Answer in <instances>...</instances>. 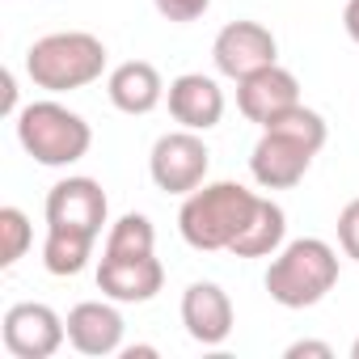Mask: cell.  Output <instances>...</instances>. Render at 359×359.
<instances>
[{"label":"cell","instance_id":"6da1fadb","mask_svg":"<svg viewBox=\"0 0 359 359\" xmlns=\"http://www.w3.org/2000/svg\"><path fill=\"white\" fill-rule=\"evenodd\" d=\"M254 191H245L241 182H203L199 191H191L177 212V233L182 241L199 254H216V250H233L237 237L250 229L254 212H258Z\"/></svg>","mask_w":359,"mask_h":359},{"label":"cell","instance_id":"7a4b0ae2","mask_svg":"<svg viewBox=\"0 0 359 359\" xmlns=\"http://www.w3.org/2000/svg\"><path fill=\"white\" fill-rule=\"evenodd\" d=\"M266 292L283 309H313L338 283V250L321 237L283 241V250L266 266Z\"/></svg>","mask_w":359,"mask_h":359},{"label":"cell","instance_id":"3957f363","mask_svg":"<svg viewBox=\"0 0 359 359\" xmlns=\"http://www.w3.org/2000/svg\"><path fill=\"white\" fill-rule=\"evenodd\" d=\"M102 72H106V43L89 30H55L26 51V76L34 81V89L47 93L85 89L102 81Z\"/></svg>","mask_w":359,"mask_h":359},{"label":"cell","instance_id":"277c9868","mask_svg":"<svg viewBox=\"0 0 359 359\" xmlns=\"http://www.w3.org/2000/svg\"><path fill=\"white\" fill-rule=\"evenodd\" d=\"M18 144L47 169H64L76 165L89 144H93V127L85 123V114L68 110L64 102H30L18 110Z\"/></svg>","mask_w":359,"mask_h":359},{"label":"cell","instance_id":"5b68a950","mask_svg":"<svg viewBox=\"0 0 359 359\" xmlns=\"http://www.w3.org/2000/svg\"><path fill=\"white\" fill-rule=\"evenodd\" d=\"M208 165H212V152L203 144V131H165L156 144H152V156H148V173L156 191L165 195H191L208 182Z\"/></svg>","mask_w":359,"mask_h":359},{"label":"cell","instance_id":"8992f818","mask_svg":"<svg viewBox=\"0 0 359 359\" xmlns=\"http://www.w3.org/2000/svg\"><path fill=\"white\" fill-rule=\"evenodd\" d=\"M313 156H317V148L309 140H300L283 127H262V135L250 152V173L262 191H292L304 182Z\"/></svg>","mask_w":359,"mask_h":359},{"label":"cell","instance_id":"52a82bcc","mask_svg":"<svg viewBox=\"0 0 359 359\" xmlns=\"http://www.w3.org/2000/svg\"><path fill=\"white\" fill-rule=\"evenodd\" d=\"M0 338H5V351L13 359H51L68 342V325L51 304L22 300L0 321Z\"/></svg>","mask_w":359,"mask_h":359},{"label":"cell","instance_id":"ba28073f","mask_svg":"<svg viewBox=\"0 0 359 359\" xmlns=\"http://www.w3.org/2000/svg\"><path fill=\"white\" fill-rule=\"evenodd\" d=\"M212 60L220 76L245 81L250 72L279 64V43L262 22H229L212 43Z\"/></svg>","mask_w":359,"mask_h":359},{"label":"cell","instance_id":"9c48e42d","mask_svg":"<svg viewBox=\"0 0 359 359\" xmlns=\"http://www.w3.org/2000/svg\"><path fill=\"white\" fill-rule=\"evenodd\" d=\"M110 216L106 191L93 177H64L47 191V224L51 229H72V233H89L102 237V224Z\"/></svg>","mask_w":359,"mask_h":359},{"label":"cell","instance_id":"30bf717a","mask_svg":"<svg viewBox=\"0 0 359 359\" xmlns=\"http://www.w3.org/2000/svg\"><path fill=\"white\" fill-rule=\"evenodd\" d=\"M292 106H300V81L279 64L258 68L245 81H237V110L258 127H266L271 118H279Z\"/></svg>","mask_w":359,"mask_h":359},{"label":"cell","instance_id":"8fae6325","mask_svg":"<svg viewBox=\"0 0 359 359\" xmlns=\"http://www.w3.org/2000/svg\"><path fill=\"white\" fill-rule=\"evenodd\" d=\"M169 118L187 131H212L224 118V89L203 72H182L165 89Z\"/></svg>","mask_w":359,"mask_h":359},{"label":"cell","instance_id":"7c38bea8","mask_svg":"<svg viewBox=\"0 0 359 359\" xmlns=\"http://www.w3.org/2000/svg\"><path fill=\"white\" fill-rule=\"evenodd\" d=\"M233 300H229V292L220 287V283H208V279H199V283H191L187 292H182V325H187V334L199 342V346H220V342H229V334H233Z\"/></svg>","mask_w":359,"mask_h":359},{"label":"cell","instance_id":"4fadbf2b","mask_svg":"<svg viewBox=\"0 0 359 359\" xmlns=\"http://www.w3.org/2000/svg\"><path fill=\"white\" fill-rule=\"evenodd\" d=\"M64 325H68L72 351H81L89 359H102V355L123 351V313L110 304V296L106 300H81L64 317Z\"/></svg>","mask_w":359,"mask_h":359},{"label":"cell","instance_id":"5bb4252c","mask_svg":"<svg viewBox=\"0 0 359 359\" xmlns=\"http://www.w3.org/2000/svg\"><path fill=\"white\" fill-rule=\"evenodd\" d=\"M97 287L114 304H144L165 287V266L156 254H148V258H102L97 262Z\"/></svg>","mask_w":359,"mask_h":359},{"label":"cell","instance_id":"9a60e30c","mask_svg":"<svg viewBox=\"0 0 359 359\" xmlns=\"http://www.w3.org/2000/svg\"><path fill=\"white\" fill-rule=\"evenodd\" d=\"M106 93H110V106L123 114H152L165 102V81H161L156 64L127 60L106 76Z\"/></svg>","mask_w":359,"mask_h":359},{"label":"cell","instance_id":"2e32d148","mask_svg":"<svg viewBox=\"0 0 359 359\" xmlns=\"http://www.w3.org/2000/svg\"><path fill=\"white\" fill-rule=\"evenodd\" d=\"M287 241V216L275 199H258V212L250 220V229L237 237V245L229 254L237 258H275Z\"/></svg>","mask_w":359,"mask_h":359},{"label":"cell","instance_id":"e0dca14e","mask_svg":"<svg viewBox=\"0 0 359 359\" xmlns=\"http://www.w3.org/2000/svg\"><path fill=\"white\" fill-rule=\"evenodd\" d=\"M93 241L89 233H72V229H51L47 224V241H43V266L60 279L68 275H81L93 258Z\"/></svg>","mask_w":359,"mask_h":359},{"label":"cell","instance_id":"ac0fdd59","mask_svg":"<svg viewBox=\"0 0 359 359\" xmlns=\"http://www.w3.org/2000/svg\"><path fill=\"white\" fill-rule=\"evenodd\" d=\"M156 254V229L148 216L140 212H127L110 224L106 233V245H102V258H148Z\"/></svg>","mask_w":359,"mask_h":359},{"label":"cell","instance_id":"d6986e66","mask_svg":"<svg viewBox=\"0 0 359 359\" xmlns=\"http://www.w3.org/2000/svg\"><path fill=\"white\" fill-rule=\"evenodd\" d=\"M34 241L30 216L22 208H0V266H18Z\"/></svg>","mask_w":359,"mask_h":359},{"label":"cell","instance_id":"ffe728a7","mask_svg":"<svg viewBox=\"0 0 359 359\" xmlns=\"http://www.w3.org/2000/svg\"><path fill=\"white\" fill-rule=\"evenodd\" d=\"M156 13L165 22H177V26H187V22H199L208 9H212V0H152Z\"/></svg>","mask_w":359,"mask_h":359},{"label":"cell","instance_id":"44dd1931","mask_svg":"<svg viewBox=\"0 0 359 359\" xmlns=\"http://www.w3.org/2000/svg\"><path fill=\"white\" fill-rule=\"evenodd\" d=\"M338 245L351 262H359V199H351L338 212Z\"/></svg>","mask_w":359,"mask_h":359},{"label":"cell","instance_id":"7402d4cb","mask_svg":"<svg viewBox=\"0 0 359 359\" xmlns=\"http://www.w3.org/2000/svg\"><path fill=\"white\" fill-rule=\"evenodd\" d=\"M283 355H287V359H304V355H313V359H334V346H330V342H317V338H300V342H292Z\"/></svg>","mask_w":359,"mask_h":359},{"label":"cell","instance_id":"603a6c76","mask_svg":"<svg viewBox=\"0 0 359 359\" xmlns=\"http://www.w3.org/2000/svg\"><path fill=\"white\" fill-rule=\"evenodd\" d=\"M342 30H346V39L359 47V0H346V9H342Z\"/></svg>","mask_w":359,"mask_h":359},{"label":"cell","instance_id":"cb8c5ba5","mask_svg":"<svg viewBox=\"0 0 359 359\" xmlns=\"http://www.w3.org/2000/svg\"><path fill=\"white\" fill-rule=\"evenodd\" d=\"M5 110H9L13 118H18V110H22V106H18V85H13V72H5Z\"/></svg>","mask_w":359,"mask_h":359},{"label":"cell","instance_id":"d4e9b609","mask_svg":"<svg viewBox=\"0 0 359 359\" xmlns=\"http://www.w3.org/2000/svg\"><path fill=\"white\" fill-rule=\"evenodd\" d=\"M351 359H359V338H355V342H351Z\"/></svg>","mask_w":359,"mask_h":359}]
</instances>
